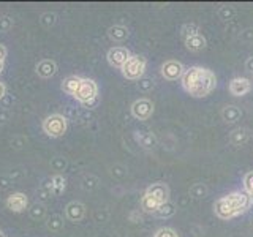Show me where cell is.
<instances>
[{"label":"cell","instance_id":"1","mask_svg":"<svg viewBox=\"0 0 253 237\" xmlns=\"http://www.w3.org/2000/svg\"><path fill=\"white\" fill-rule=\"evenodd\" d=\"M215 85V78L208 70L190 68L184 76V87L196 97L209 93Z\"/></svg>","mask_w":253,"mask_h":237},{"label":"cell","instance_id":"2","mask_svg":"<svg viewBox=\"0 0 253 237\" xmlns=\"http://www.w3.org/2000/svg\"><path fill=\"white\" fill-rule=\"evenodd\" d=\"M43 130L49 134V136L59 138L67 131V118L63 116H59V114L49 116L43 122Z\"/></svg>","mask_w":253,"mask_h":237},{"label":"cell","instance_id":"3","mask_svg":"<svg viewBox=\"0 0 253 237\" xmlns=\"http://www.w3.org/2000/svg\"><path fill=\"white\" fill-rule=\"evenodd\" d=\"M146 68V62L139 55H131V57L125 62V65L122 67V73L125 78L128 79H138L141 78V75L144 73Z\"/></svg>","mask_w":253,"mask_h":237},{"label":"cell","instance_id":"4","mask_svg":"<svg viewBox=\"0 0 253 237\" xmlns=\"http://www.w3.org/2000/svg\"><path fill=\"white\" fill-rule=\"evenodd\" d=\"M75 97L83 103H92L97 97V85L90 79H83Z\"/></svg>","mask_w":253,"mask_h":237},{"label":"cell","instance_id":"5","mask_svg":"<svg viewBox=\"0 0 253 237\" xmlns=\"http://www.w3.org/2000/svg\"><path fill=\"white\" fill-rule=\"evenodd\" d=\"M130 59V54L124 47H113L108 52V60L113 67H124L125 62Z\"/></svg>","mask_w":253,"mask_h":237},{"label":"cell","instance_id":"6","mask_svg":"<svg viewBox=\"0 0 253 237\" xmlns=\"http://www.w3.org/2000/svg\"><path fill=\"white\" fill-rule=\"evenodd\" d=\"M152 111H154L152 103L147 101V100H139V101L134 103L133 108H131L133 116L138 117V118H149V116L152 114Z\"/></svg>","mask_w":253,"mask_h":237},{"label":"cell","instance_id":"7","mask_svg":"<svg viewBox=\"0 0 253 237\" xmlns=\"http://www.w3.org/2000/svg\"><path fill=\"white\" fill-rule=\"evenodd\" d=\"M182 65L179 62H174V60H169V62H166L165 65H163V70H162V73L166 79H171V81H174V79H177L180 75H182Z\"/></svg>","mask_w":253,"mask_h":237},{"label":"cell","instance_id":"8","mask_svg":"<svg viewBox=\"0 0 253 237\" xmlns=\"http://www.w3.org/2000/svg\"><path fill=\"white\" fill-rule=\"evenodd\" d=\"M6 205L14 212H21L27 207V196L22 195V193H14L8 198Z\"/></svg>","mask_w":253,"mask_h":237},{"label":"cell","instance_id":"9","mask_svg":"<svg viewBox=\"0 0 253 237\" xmlns=\"http://www.w3.org/2000/svg\"><path fill=\"white\" fill-rule=\"evenodd\" d=\"M37 71H38V75L42 78H51V76L55 75V71H57V65H55L54 60L46 59V60H42L38 63Z\"/></svg>","mask_w":253,"mask_h":237},{"label":"cell","instance_id":"10","mask_svg":"<svg viewBox=\"0 0 253 237\" xmlns=\"http://www.w3.org/2000/svg\"><path fill=\"white\" fill-rule=\"evenodd\" d=\"M67 217L71 220V221H79L83 217H84V212H85V209H84V205L81 204V202H70L68 205H67Z\"/></svg>","mask_w":253,"mask_h":237},{"label":"cell","instance_id":"11","mask_svg":"<svg viewBox=\"0 0 253 237\" xmlns=\"http://www.w3.org/2000/svg\"><path fill=\"white\" fill-rule=\"evenodd\" d=\"M81 81L83 79L78 76H68L65 81L62 82V90L68 95H76L79 85H81Z\"/></svg>","mask_w":253,"mask_h":237},{"label":"cell","instance_id":"12","mask_svg":"<svg viewBox=\"0 0 253 237\" xmlns=\"http://www.w3.org/2000/svg\"><path fill=\"white\" fill-rule=\"evenodd\" d=\"M185 41L190 49H201V47H204V38L198 35V32H192V35H190V38H187Z\"/></svg>","mask_w":253,"mask_h":237},{"label":"cell","instance_id":"13","mask_svg":"<svg viewBox=\"0 0 253 237\" xmlns=\"http://www.w3.org/2000/svg\"><path fill=\"white\" fill-rule=\"evenodd\" d=\"M109 37L113 38L114 41H124V40L128 37V32H126L125 27L116 26V27H111L109 29Z\"/></svg>","mask_w":253,"mask_h":237},{"label":"cell","instance_id":"14","mask_svg":"<svg viewBox=\"0 0 253 237\" xmlns=\"http://www.w3.org/2000/svg\"><path fill=\"white\" fill-rule=\"evenodd\" d=\"M231 85H236V87L239 85V89L233 92L234 95H242L245 92H249V89H250V82L247 81V79H234V81L231 82Z\"/></svg>","mask_w":253,"mask_h":237},{"label":"cell","instance_id":"15","mask_svg":"<svg viewBox=\"0 0 253 237\" xmlns=\"http://www.w3.org/2000/svg\"><path fill=\"white\" fill-rule=\"evenodd\" d=\"M11 26H13V21L10 18H2V19H0V32L10 30Z\"/></svg>","mask_w":253,"mask_h":237},{"label":"cell","instance_id":"16","mask_svg":"<svg viewBox=\"0 0 253 237\" xmlns=\"http://www.w3.org/2000/svg\"><path fill=\"white\" fill-rule=\"evenodd\" d=\"M47 226H49L51 229H54V231H57V229H60V226H62L60 218H59V217H54L52 220H49V223H47Z\"/></svg>","mask_w":253,"mask_h":237},{"label":"cell","instance_id":"17","mask_svg":"<svg viewBox=\"0 0 253 237\" xmlns=\"http://www.w3.org/2000/svg\"><path fill=\"white\" fill-rule=\"evenodd\" d=\"M155 237H176L174 236L172 231H169V229H162V231H158Z\"/></svg>","mask_w":253,"mask_h":237},{"label":"cell","instance_id":"18","mask_svg":"<svg viewBox=\"0 0 253 237\" xmlns=\"http://www.w3.org/2000/svg\"><path fill=\"white\" fill-rule=\"evenodd\" d=\"M5 55H6V49H5V46L0 44V62H3Z\"/></svg>","mask_w":253,"mask_h":237},{"label":"cell","instance_id":"19","mask_svg":"<svg viewBox=\"0 0 253 237\" xmlns=\"http://www.w3.org/2000/svg\"><path fill=\"white\" fill-rule=\"evenodd\" d=\"M5 92H6V87L0 82V98H3V95H5Z\"/></svg>","mask_w":253,"mask_h":237},{"label":"cell","instance_id":"20","mask_svg":"<svg viewBox=\"0 0 253 237\" xmlns=\"http://www.w3.org/2000/svg\"><path fill=\"white\" fill-rule=\"evenodd\" d=\"M2 70H3V62H0V73H2Z\"/></svg>","mask_w":253,"mask_h":237},{"label":"cell","instance_id":"21","mask_svg":"<svg viewBox=\"0 0 253 237\" xmlns=\"http://www.w3.org/2000/svg\"><path fill=\"white\" fill-rule=\"evenodd\" d=\"M0 237H3V234H2V233H0Z\"/></svg>","mask_w":253,"mask_h":237}]
</instances>
